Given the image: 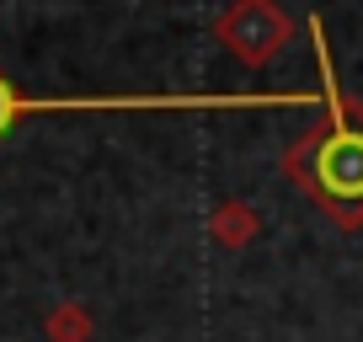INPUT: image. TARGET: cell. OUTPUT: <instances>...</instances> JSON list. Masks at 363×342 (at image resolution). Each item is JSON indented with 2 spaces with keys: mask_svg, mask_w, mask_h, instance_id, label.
Returning <instances> with one entry per match:
<instances>
[{
  "mask_svg": "<svg viewBox=\"0 0 363 342\" xmlns=\"http://www.w3.org/2000/svg\"><path fill=\"white\" fill-rule=\"evenodd\" d=\"M310 38H315L326 118L284 155V171L342 230H363V102H352L347 92H337L331 54H326V27L310 22Z\"/></svg>",
  "mask_w": 363,
  "mask_h": 342,
  "instance_id": "1",
  "label": "cell"
},
{
  "mask_svg": "<svg viewBox=\"0 0 363 342\" xmlns=\"http://www.w3.org/2000/svg\"><path fill=\"white\" fill-rule=\"evenodd\" d=\"M289 38H294V22L278 11V0H235L214 22V43H225V54L246 70L272 65L289 48Z\"/></svg>",
  "mask_w": 363,
  "mask_h": 342,
  "instance_id": "2",
  "label": "cell"
},
{
  "mask_svg": "<svg viewBox=\"0 0 363 342\" xmlns=\"http://www.w3.org/2000/svg\"><path fill=\"white\" fill-rule=\"evenodd\" d=\"M208 236H214L219 246H246V241L257 236V214L230 198V204H219L214 214H208Z\"/></svg>",
  "mask_w": 363,
  "mask_h": 342,
  "instance_id": "3",
  "label": "cell"
},
{
  "mask_svg": "<svg viewBox=\"0 0 363 342\" xmlns=\"http://www.w3.org/2000/svg\"><path fill=\"white\" fill-rule=\"evenodd\" d=\"M48 342H91V316L80 310V299H59L43 321Z\"/></svg>",
  "mask_w": 363,
  "mask_h": 342,
  "instance_id": "4",
  "label": "cell"
},
{
  "mask_svg": "<svg viewBox=\"0 0 363 342\" xmlns=\"http://www.w3.org/2000/svg\"><path fill=\"white\" fill-rule=\"evenodd\" d=\"M22 96H27V92H16L11 80L0 75V139L11 134V128H16V118H22Z\"/></svg>",
  "mask_w": 363,
  "mask_h": 342,
  "instance_id": "5",
  "label": "cell"
}]
</instances>
